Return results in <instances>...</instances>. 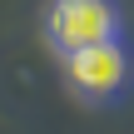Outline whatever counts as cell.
I'll return each mask as SVG.
<instances>
[{
    "instance_id": "2",
    "label": "cell",
    "mask_w": 134,
    "mask_h": 134,
    "mask_svg": "<svg viewBox=\"0 0 134 134\" xmlns=\"http://www.w3.org/2000/svg\"><path fill=\"white\" fill-rule=\"evenodd\" d=\"M65 80L80 99H109L129 80V50L119 40H104V45H90L80 55H65Z\"/></svg>"
},
{
    "instance_id": "1",
    "label": "cell",
    "mask_w": 134,
    "mask_h": 134,
    "mask_svg": "<svg viewBox=\"0 0 134 134\" xmlns=\"http://www.w3.org/2000/svg\"><path fill=\"white\" fill-rule=\"evenodd\" d=\"M45 40L60 55H80L90 45L119 40V5L114 0H50Z\"/></svg>"
}]
</instances>
